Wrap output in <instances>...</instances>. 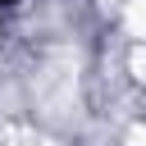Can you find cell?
<instances>
[{
    "instance_id": "6da1fadb",
    "label": "cell",
    "mask_w": 146,
    "mask_h": 146,
    "mask_svg": "<svg viewBox=\"0 0 146 146\" xmlns=\"http://www.w3.org/2000/svg\"><path fill=\"white\" fill-rule=\"evenodd\" d=\"M18 5H23V0H0V14H5V9H18Z\"/></svg>"
},
{
    "instance_id": "7a4b0ae2",
    "label": "cell",
    "mask_w": 146,
    "mask_h": 146,
    "mask_svg": "<svg viewBox=\"0 0 146 146\" xmlns=\"http://www.w3.org/2000/svg\"><path fill=\"white\" fill-rule=\"evenodd\" d=\"M141 82H146V73H141Z\"/></svg>"
}]
</instances>
